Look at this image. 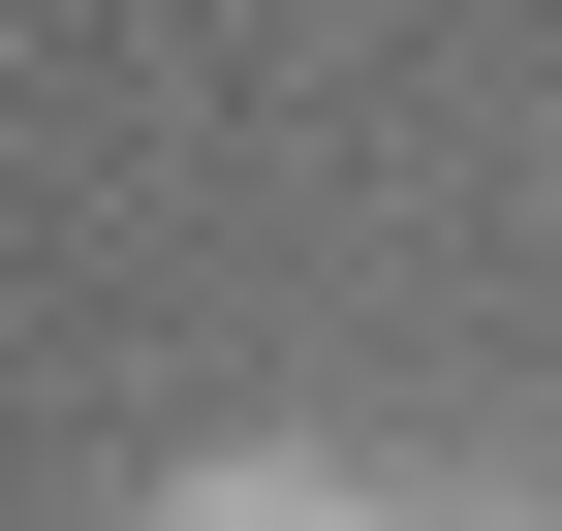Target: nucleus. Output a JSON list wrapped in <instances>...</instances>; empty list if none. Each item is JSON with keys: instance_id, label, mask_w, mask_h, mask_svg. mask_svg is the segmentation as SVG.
Wrapping results in <instances>:
<instances>
[{"instance_id": "f03ea898", "label": "nucleus", "mask_w": 562, "mask_h": 531, "mask_svg": "<svg viewBox=\"0 0 562 531\" xmlns=\"http://www.w3.org/2000/svg\"><path fill=\"white\" fill-rule=\"evenodd\" d=\"M438 531H562V500H438Z\"/></svg>"}, {"instance_id": "f257e3e1", "label": "nucleus", "mask_w": 562, "mask_h": 531, "mask_svg": "<svg viewBox=\"0 0 562 531\" xmlns=\"http://www.w3.org/2000/svg\"><path fill=\"white\" fill-rule=\"evenodd\" d=\"M157 531H438V500H375L344 438H220V470H157Z\"/></svg>"}]
</instances>
